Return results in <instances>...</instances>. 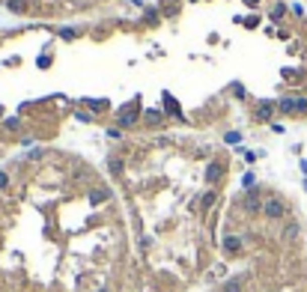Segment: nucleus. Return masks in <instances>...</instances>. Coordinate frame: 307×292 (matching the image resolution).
<instances>
[{
  "label": "nucleus",
  "instance_id": "6",
  "mask_svg": "<svg viewBox=\"0 0 307 292\" xmlns=\"http://www.w3.org/2000/svg\"><path fill=\"white\" fill-rule=\"evenodd\" d=\"M283 15H286V6H283V3H277V6H274V12H272V18H283Z\"/></svg>",
  "mask_w": 307,
  "mask_h": 292
},
{
  "label": "nucleus",
  "instance_id": "1",
  "mask_svg": "<svg viewBox=\"0 0 307 292\" xmlns=\"http://www.w3.org/2000/svg\"><path fill=\"white\" fill-rule=\"evenodd\" d=\"M263 215H266L269 221H280V218H286V206H283V200H280V197H269V200H263Z\"/></svg>",
  "mask_w": 307,
  "mask_h": 292
},
{
  "label": "nucleus",
  "instance_id": "2",
  "mask_svg": "<svg viewBox=\"0 0 307 292\" xmlns=\"http://www.w3.org/2000/svg\"><path fill=\"white\" fill-rule=\"evenodd\" d=\"M224 251H227V254H239L241 251V239L239 236H227V239H224Z\"/></svg>",
  "mask_w": 307,
  "mask_h": 292
},
{
  "label": "nucleus",
  "instance_id": "5",
  "mask_svg": "<svg viewBox=\"0 0 307 292\" xmlns=\"http://www.w3.org/2000/svg\"><path fill=\"white\" fill-rule=\"evenodd\" d=\"M272 110H274V104H269V101H266V104H260L257 116H260V120H269V116H272Z\"/></svg>",
  "mask_w": 307,
  "mask_h": 292
},
{
  "label": "nucleus",
  "instance_id": "8",
  "mask_svg": "<svg viewBox=\"0 0 307 292\" xmlns=\"http://www.w3.org/2000/svg\"><path fill=\"white\" fill-rule=\"evenodd\" d=\"M6 185H9V176H6V173H0V188H6Z\"/></svg>",
  "mask_w": 307,
  "mask_h": 292
},
{
  "label": "nucleus",
  "instance_id": "9",
  "mask_svg": "<svg viewBox=\"0 0 307 292\" xmlns=\"http://www.w3.org/2000/svg\"><path fill=\"white\" fill-rule=\"evenodd\" d=\"M248 3H257V0H248Z\"/></svg>",
  "mask_w": 307,
  "mask_h": 292
},
{
  "label": "nucleus",
  "instance_id": "3",
  "mask_svg": "<svg viewBox=\"0 0 307 292\" xmlns=\"http://www.w3.org/2000/svg\"><path fill=\"white\" fill-rule=\"evenodd\" d=\"M280 110L283 113H298V98H283L280 101Z\"/></svg>",
  "mask_w": 307,
  "mask_h": 292
},
{
  "label": "nucleus",
  "instance_id": "10",
  "mask_svg": "<svg viewBox=\"0 0 307 292\" xmlns=\"http://www.w3.org/2000/svg\"><path fill=\"white\" fill-rule=\"evenodd\" d=\"M304 185H307V182H304Z\"/></svg>",
  "mask_w": 307,
  "mask_h": 292
},
{
  "label": "nucleus",
  "instance_id": "7",
  "mask_svg": "<svg viewBox=\"0 0 307 292\" xmlns=\"http://www.w3.org/2000/svg\"><path fill=\"white\" fill-rule=\"evenodd\" d=\"M24 6H27L24 0H9V9H15V12H18V9H24Z\"/></svg>",
  "mask_w": 307,
  "mask_h": 292
},
{
  "label": "nucleus",
  "instance_id": "4",
  "mask_svg": "<svg viewBox=\"0 0 307 292\" xmlns=\"http://www.w3.org/2000/svg\"><path fill=\"white\" fill-rule=\"evenodd\" d=\"M283 239H286V242L298 239V224H295V221H289V224H286V229H283Z\"/></svg>",
  "mask_w": 307,
  "mask_h": 292
}]
</instances>
